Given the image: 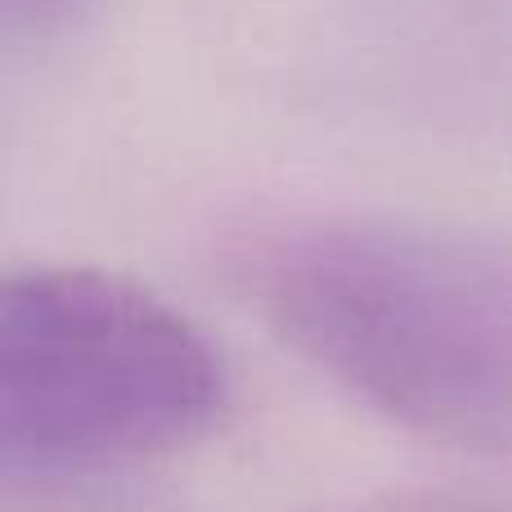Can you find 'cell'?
<instances>
[{"mask_svg":"<svg viewBox=\"0 0 512 512\" xmlns=\"http://www.w3.org/2000/svg\"><path fill=\"white\" fill-rule=\"evenodd\" d=\"M274 333L378 414L512 450V288L490 265L373 225H319L265 252Z\"/></svg>","mask_w":512,"mask_h":512,"instance_id":"6da1fadb","label":"cell"},{"mask_svg":"<svg viewBox=\"0 0 512 512\" xmlns=\"http://www.w3.org/2000/svg\"><path fill=\"white\" fill-rule=\"evenodd\" d=\"M225 400L207 337L104 270L9 274L0 288V468L9 477L104 472L171 454Z\"/></svg>","mask_w":512,"mask_h":512,"instance_id":"7a4b0ae2","label":"cell"},{"mask_svg":"<svg viewBox=\"0 0 512 512\" xmlns=\"http://www.w3.org/2000/svg\"><path fill=\"white\" fill-rule=\"evenodd\" d=\"M90 0H0V27L14 41H41L77 23Z\"/></svg>","mask_w":512,"mask_h":512,"instance_id":"3957f363","label":"cell"}]
</instances>
